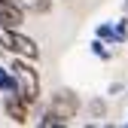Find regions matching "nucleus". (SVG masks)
I'll return each instance as SVG.
<instances>
[{
    "label": "nucleus",
    "mask_w": 128,
    "mask_h": 128,
    "mask_svg": "<svg viewBox=\"0 0 128 128\" xmlns=\"http://www.w3.org/2000/svg\"><path fill=\"white\" fill-rule=\"evenodd\" d=\"M92 110H94L98 116H104V101H94V104H92Z\"/></svg>",
    "instance_id": "nucleus-10"
},
{
    "label": "nucleus",
    "mask_w": 128,
    "mask_h": 128,
    "mask_svg": "<svg viewBox=\"0 0 128 128\" xmlns=\"http://www.w3.org/2000/svg\"><path fill=\"white\" fill-rule=\"evenodd\" d=\"M40 125H43V128H55V125H67V122H61L58 116H52V113H49V110H46V116L40 119Z\"/></svg>",
    "instance_id": "nucleus-9"
},
{
    "label": "nucleus",
    "mask_w": 128,
    "mask_h": 128,
    "mask_svg": "<svg viewBox=\"0 0 128 128\" xmlns=\"http://www.w3.org/2000/svg\"><path fill=\"white\" fill-rule=\"evenodd\" d=\"M0 92L3 94H15L18 92V82H15L12 70H6V67H0Z\"/></svg>",
    "instance_id": "nucleus-6"
},
{
    "label": "nucleus",
    "mask_w": 128,
    "mask_h": 128,
    "mask_svg": "<svg viewBox=\"0 0 128 128\" xmlns=\"http://www.w3.org/2000/svg\"><path fill=\"white\" fill-rule=\"evenodd\" d=\"M28 107H30V104H24L18 94H9V98H6V116H9L12 122L24 125V122H28Z\"/></svg>",
    "instance_id": "nucleus-5"
},
{
    "label": "nucleus",
    "mask_w": 128,
    "mask_h": 128,
    "mask_svg": "<svg viewBox=\"0 0 128 128\" xmlns=\"http://www.w3.org/2000/svg\"><path fill=\"white\" fill-rule=\"evenodd\" d=\"M22 22H24V9L15 3V0H3V3H0V24L18 28Z\"/></svg>",
    "instance_id": "nucleus-4"
},
{
    "label": "nucleus",
    "mask_w": 128,
    "mask_h": 128,
    "mask_svg": "<svg viewBox=\"0 0 128 128\" xmlns=\"http://www.w3.org/2000/svg\"><path fill=\"white\" fill-rule=\"evenodd\" d=\"M22 9H34V12H49L52 0H15Z\"/></svg>",
    "instance_id": "nucleus-7"
},
{
    "label": "nucleus",
    "mask_w": 128,
    "mask_h": 128,
    "mask_svg": "<svg viewBox=\"0 0 128 128\" xmlns=\"http://www.w3.org/2000/svg\"><path fill=\"white\" fill-rule=\"evenodd\" d=\"M9 70L15 76V82H18V92L15 94H18L24 104H34L40 98V73L34 70V64H30L28 58H15Z\"/></svg>",
    "instance_id": "nucleus-1"
},
{
    "label": "nucleus",
    "mask_w": 128,
    "mask_h": 128,
    "mask_svg": "<svg viewBox=\"0 0 128 128\" xmlns=\"http://www.w3.org/2000/svg\"><path fill=\"white\" fill-rule=\"evenodd\" d=\"M0 3H3V0H0Z\"/></svg>",
    "instance_id": "nucleus-11"
},
{
    "label": "nucleus",
    "mask_w": 128,
    "mask_h": 128,
    "mask_svg": "<svg viewBox=\"0 0 128 128\" xmlns=\"http://www.w3.org/2000/svg\"><path fill=\"white\" fill-rule=\"evenodd\" d=\"M92 52H94V55H98V58H104V61L110 58V49H107V43H104L101 37H98V40H94V43H92Z\"/></svg>",
    "instance_id": "nucleus-8"
},
{
    "label": "nucleus",
    "mask_w": 128,
    "mask_h": 128,
    "mask_svg": "<svg viewBox=\"0 0 128 128\" xmlns=\"http://www.w3.org/2000/svg\"><path fill=\"white\" fill-rule=\"evenodd\" d=\"M76 110H79V101H76V94L73 92H55L52 94V104H49V113L52 116H58L61 122H67V119H73L76 116Z\"/></svg>",
    "instance_id": "nucleus-3"
},
{
    "label": "nucleus",
    "mask_w": 128,
    "mask_h": 128,
    "mask_svg": "<svg viewBox=\"0 0 128 128\" xmlns=\"http://www.w3.org/2000/svg\"><path fill=\"white\" fill-rule=\"evenodd\" d=\"M0 52H12L15 58H28V61H37L40 58V46L18 34L15 28H6V24H0Z\"/></svg>",
    "instance_id": "nucleus-2"
}]
</instances>
